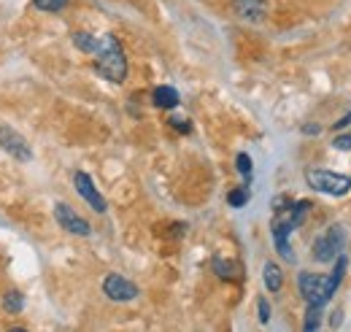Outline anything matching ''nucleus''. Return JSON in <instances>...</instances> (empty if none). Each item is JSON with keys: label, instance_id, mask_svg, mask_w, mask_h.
<instances>
[{"label": "nucleus", "instance_id": "5701e85b", "mask_svg": "<svg viewBox=\"0 0 351 332\" xmlns=\"http://www.w3.org/2000/svg\"><path fill=\"white\" fill-rule=\"evenodd\" d=\"M303 132H306V135H316V132H319V127H316V125H306V127H303Z\"/></svg>", "mask_w": 351, "mask_h": 332}, {"label": "nucleus", "instance_id": "a211bd4d", "mask_svg": "<svg viewBox=\"0 0 351 332\" xmlns=\"http://www.w3.org/2000/svg\"><path fill=\"white\" fill-rule=\"evenodd\" d=\"M33 3H36V8L49 11V14H54V11H60V8L68 5V0H33Z\"/></svg>", "mask_w": 351, "mask_h": 332}, {"label": "nucleus", "instance_id": "7ed1b4c3", "mask_svg": "<svg viewBox=\"0 0 351 332\" xmlns=\"http://www.w3.org/2000/svg\"><path fill=\"white\" fill-rule=\"evenodd\" d=\"M343 246H346V230L341 224H332L322 238H316L313 244V259L316 262H332L343 254Z\"/></svg>", "mask_w": 351, "mask_h": 332}, {"label": "nucleus", "instance_id": "f3484780", "mask_svg": "<svg viewBox=\"0 0 351 332\" xmlns=\"http://www.w3.org/2000/svg\"><path fill=\"white\" fill-rule=\"evenodd\" d=\"M235 165H238V173H241L246 181H252V157H249L246 152H241V154L235 157Z\"/></svg>", "mask_w": 351, "mask_h": 332}, {"label": "nucleus", "instance_id": "ddd939ff", "mask_svg": "<svg viewBox=\"0 0 351 332\" xmlns=\"http://www.w3.org/2000/svg\"><path fill=\"white\" fill-rule=\"evenodd\" d=\"M97 36H92V33H73V46L79 49V51H87V54H95V49H97Z\"/></svg>", "mask_w": 351, "mask_h": 332}, {"label": "nucleus", "instance_id": "2eb2a0df", "mask_svg": "<svg viewBox=\"0 0 351 332\" xmlns=\"http://www.w3.org/2000/svg\"><path fill=\"white\" fill-rule=\"evenodd\" d=\"M249 198H252V192H249V187H235L230 195H227V203L232 208H243L249 203Z\"/></svg>", "mask_w": 351, "mask_h": 332}, {"label": "nucleus", "instance_id": "aec40b11", "mask_svg": "<svg viewBox=\"0 0 351 332\" xmlns=\"http://www.w3.org/2000/svg\"><path fill=\"white\" fill-rule=\"evenodd\" d=\"M257 308H260V322L267 324V322H270V305H267V300H265V297L257 300Z\"/></svg>", "mask_w": 351, "mask_h": 332}, {"label": "nucleus", "instance_id": "412c9836", "mask_svg": "<svg viewBox=\"0 0 351 332\" xmlns=\"http://www.w3.org/2000/svg\"><path fill=\"white\" fill-rule=\"evenodd\" d=\"M332 146H335L338 152H351V135H338V138L332 141Z\"/></svg>", "mask_w": 351, "mask_h": 332}, {"label": "nucleus", "instance_id": "f257e3e1", "mask_svg": "<svg viewBox=\"0 0 351 332\" xmlns=\"http://www.w3.org/2000/svg\"><path fill=\"white\" fill-rule=\"evenodd\" d=\"M95 71L106 82L122 84L128 79V57H125L122 43L117 41V36H111V33L100 36L97 49H95Z\"/></svg>", "mask_w": 351, "mask_h": 332}, {"label": "nucleus", "instance_id": "dca6fc26", "mask_svg": "<svg viewBox=\"0 0 351 332\" xmlns=\"http://www.w3.org/2000/svg\"><path fill=\"white\" fill-rule=\"evenodd\" d=\"M322 311H324L322 305H308V311H306V324H303V327H306L308 332H311V330H319V324H322Z\"/></svg>", "mask_w": 351, "mask_h": 332}, {"label": "nucleus", "instance_id": "4be33fe9", "mask_svg": "<svg viewBox=\"0 0 351 332\" xmlns=\"http://www.w3.org/2000/svg\"><path fill=\"white\" fill-rule=\"evenodd\" d=\"M349 125H351V111L346 114V117H341L332 127H335V130H343V127H349Z\"/></svg>", "mask_w": 351, "mask_h": 332}, {"label": "nucleus", "instance_id": "9d476101", "mask_svg": "<svg viewBox=\"0 0 351 332\" xmlns=\"http://www.w3.org/2000/svg\"><path fill=\"white\" fill-rule=\"evenodd\" d=\"M178 89H173V86H157L154 92H152V103L157 106V108H165V111H171V108H176L178 106Z\"/></svg>", "mask_w": 351, "mask_h": 332}, {"label": "nucleus", "instance_id": "9b49d317", "mask_svg": "<svg viewBox=\"0 0 351 332\" xmlns=\"http://www.w3.org/2000/svg\"><path fill=\"white\" fill-rule=\"evenodd\" d=\"M211 268H214V273L219 276L221 281H235V278H241V265L232 262V259L214 257V259H211Z\"/></svg>", "mask_w": 351, "mask_h": 332}, {"label": "nucleus", "instance_id": "20e7f679", "mask_svg": "<svg viewBox=\"0 0 351 332\" xmlns=\"http://www.w3.org/2000/svg\"><path fill=\"white\" fill-rule=\"evenodd\" d=\"M298 287L306 300V305H327L332 297L327 294V276H316V273H300L298 276Z\"/></svg>", "mask_w": 351, "mask_h": 332}, {"label": "nucleus", "instance_id": "b1692460", "mask_svg": "<svg viewBox=\"0 0 351 332\" xmlns=\"http://www.w3.org/2000/svg\"><path fill=\"white\" fill-rule=\"evenodd\" d=\"M341 316H343V311H335V313H332V327L341 324Z\"/></svg>", "mask_w": 351, "mask_h": 332}, {"label": "nucleus", "instance_id": "423d86ee", "mask_svg": "<svg viewBox=\"0 0 351 332\" xmlns=\"http://www.w3.org/2000/svg\"><path fill=\"white\" fill-rule=\"evenodd\" d=\"M103 294H106L108 300H114V303H130L141 292H138V287H135L132 281H128L125 276L111 273V276H106V281H103Z\"/></svg>", "mask_w": 351, "mask_h": 332}, {"label": "nucleus", "instance_id": "1a4fd4ad", "mask_svg": "<svg viewBox=\"0 0 351 332\" xmlns=\"http://www.w3.org/2000/svg\"><path fill=\"white\" fill-rule=\"evenodd\" d=\"M235 14L246 22H263L267 14V3L265 0H235Z\"/></svg>", "mask_w": 351, "mask_h": 332}, {"label": "nucleus", "instance_id": "6ab92c4d", "mask_svg": "<svg viewBox=\"0 0 351 332\" xmlns=\"http://www.w3.org/2000/svg\"><path fill=\"white\" fill-rule=\"evenodd\" d=\"M171 127L178 130V132H189V130H192L189 119H184V117H171Z\"/></svg>", "mask_w": 351, "mask_h": 332}, {"label": "nucleus", "instance_id": "6e6552de", "mask_svg": "<svg viewBox=\"0 0 351 332\" xmlns=\"http://www.w3.org/2000/svg\"><path fill=\"white\" fill-rule=\"evenodd\" d=\"M73 187H76V192H79V195L87 200L89 206H92V211H97V213H106V211H108L106 198L97 192V187L92 184L89 173H84V170H76V173H73Z\"/></svg>", "mask_w": 351, "mask_h": 332}, {"label": "nucleus", "instance_id": "f03ea898", "mask_svg": "<svg viewBox=\"0 0 351 332\" xmlns=\"http://www.w3.org/2000/svg\"><path fill=\"white\" fill-rule=\"evenodd\" d=\"M306 181L311 189L324 192V195H332V198H343V195H349L351 189L349 176H341V173H332V170H319V167L308 170Z\"/></svg>", "mask_w": 351, "mask_h": 332}, {"label": "nucleus", "instance_id": "f8f14e48", "mask_svg": "<svg viewBox=\"0 0 351 332\" xmlns=\"http://www.w3.org/2000/svg\"><path fill=\"white\" fill-rule=\"evenodd\" d=\"M263 278H265V287L270 292H278L284 287V273H281V268H278L276 262H265Z\"/></svg>", "mask_w": 351, "mask_h": 332}, {"label": "nucleus", "instance_id": "0eeeda50", "mask_svg": "<svg viewBox=\"0 0 351 332\" xmlns=\"http://www.w3.org/2000/svg\"><path fill=\"white\" fill-rule=\"evenodd\" d=\"M0 149L8 152V154H11L14 160H19V163H30V160H33V152H30L27 141H25L16 130H11V127H0Z\"/></svg>", "mask_w": 351, "mask_h": 332}, {"label": "nucleus", "instance_id": "4468645a", "mask_svg": "<svg viewBox=\"0 0 351 332\" xmlns=\"http://www.w3.org/2000/svg\"><path fill=\"white\" fill-rule=\"evenodd\" d=\"M3 308L8 311V313H19L22 308H25V297H22V292H5V297H3Z\"/></svg>", "mask_w": 351, "mask_h": 332}, {"label": "nucleus", "instance_id": "39448f33", "mask_svg": "<svg viewBox=\"0 0 351 332\" xmlns=\"http://www.w3.org/2000/svg\"><path fill=\"white\" fill-rule=\"evenodd\" d=\"M54 219H57L60 227H62L65 233H71V235H82V238L92 235L89 222L84 219V216H79L68 203H57V206H54Z\"/></svg>", "mask_w": 351, "mask_h": 332}]
</instances>
